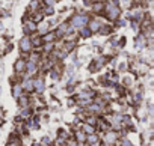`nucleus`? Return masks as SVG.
Returning <instances> with one entry per match:
<instances>
[{"label":"nucleus","mask_w":154,"mask_h":146,"mask_svg":"<svg viewBox=\"0 0 154 146\" xmlns=\"http://www.w3.org/2000/svg\"><path fill=\"white\" fill-rule=\"evenodd\" d=\"M30 20H32L33 23L39 24V23H42V20H44V14H42L41 11H36V12H33V14H32Z\"/></svg>","instance_id":"23"},{"label":"nucleus","mask_w":154,"mask_h":146,"mask_svg":"<svg viewBox=\"0 0 154 146\" xmlns=\"http://www.w3.org/2000/svg\"><path fill=\"white\" fill-rule=\"evenodd\" d=\"M100 146H109V145H106V143H100Z\"/></svg>","instance_id":"34"},{"label":"nucleus","mask_w":154,"mask_h":146,"mask_svg":"<svg viewBox=\"0 0 154 146\" xmlns=\"http://www.w3.org/2000/svg\"><path fill=\"white\" fill-rule=\"evenodd\" d=\"M18 45H20V51H21V54H23L24 57H27V54H29V53L32 51V44H30V38H29V36H23V38L20 39Z\"/></svg>","instance_id":"4"},{"label":"nucleus","mask_w":154,"mask_h":146,"mask_svg":"<svg viewBox=\"0 0 154 146\" xmlns=\"http://www.w3.org/2000/svg\"><path fill=\"white\" fill-rule=\"evenodd\" d=\"M41 12H42L44 15H53V14H54V9H53V6H44Z\"/></svg>","instance_id":"27"},{"label":"nucleus","mask_w":154,"mask_h":146,"mask_svg":"<svg viewBox=\"0 0 154 146\" xmlns=\"http://www.w3.org/2000/svg\"><path fill=\"white\" fill-rule=\"evenodd\" d=\"M98 33H101V35H110V33H112V27H110L109 24H103V26L100 27Z\"/></svg>","instance_id":"25"},{"label":"nucleus","mask_w":154,"mask_h":146,"mask_svg":"<svg viewBox=\"0 0 154 146\" xmlns=\"http://www.w3.org/2000/svg\"><path fill=\"white\" fill-rule=\"evenodd\" d=\"M44 91H45V80H44V77L42 76L33 77V92L41 95V94H44Z\"/></svg>","instance_id":"5"},{"label":"nucleus","mask_w":154,"mask_h":146,"mask_svg":"<svg viewBox=\"0 0 154 146\" xmlns=\"http://www.w3.org/2000/svg\"><path fill=\"white\" fill-rule=\"evenodd\" d=\"M79 35L82 36V38H89L92 33H91V30L85 26V27H82V29H79Z\"/></svg>","instance_id":"26"},{"label":"nucleus","mask_w":154,"mask_h":146,"mask_svg":"<svg viewBox=\"0 0 154 146\" xmlns=\"http://www.w3.org/2000/svg\"><path fill=\"white\" fill-rule=\"evenodd\" d=\"M41 2H42V0H32V2L29 3V12H36V11H39L41 9Z\"/></svg>","instance_id":"20"},{"label":"nucleus","mask_w":154,"mask_h":146,"mask_svg":"<svg viewBox=\"0 0 154 146\" xmlns=\"http://www.w3.org/2000/svg\"><path fill=\"white\" fill-rule=\"evenodd\" d=\"M119 137H121L119 131H113V130H110V131L103 133L101 143H106V145H109V146H115V143L118 142V139H119Z\"/></svg>","instance_id":"3"},{"label":"nucleus","mask_w":154,"mask_h":146,"mask_svg":"<svg viewBox=\"0 0 154 146\" xmlns=\"http://www.w3.org/2000/svg\"><path fill=\"white\" fill-rule=\"evenodd\" d=\"M41 38H42V42H44V44H51V42H54V41L57 39L54 30H48V32H47L45 35H42Z\"/></svg>","instance_id":"15"},{"label":"nucleus","mask_w":154,"mask_h":146,"mask_svg":"<svg viewBox=\"0 0 154 146\" xmlns=\"http://www.w3.org/2000/svg\"><path fill=\"white\" fill-rule=\"evenodd\" d=\"M131 85H133V79H131V77H125V79L122 80V88L127 89V88H130Z\"/></svg>","instance_id":"28"},{"label":"nucleus","mask_w":154,"mask_h":146,"mask_svg":"<svg viewBox=\"0 0 154 146\" xmlns=\"http://www.w3.org/2000/svg\"><path fill=\"white\" fill-rule=\"evenodd\" d=\"M21 88H23V92L24 94H32L33 92V79H23L21 80Z\"/></svg>","instance_id":"11"},{"label":"nucleus","mask_w":154,"mask_h":146,"mask_svg":"<svg viewBox=\"0 0 154 146\" xmlns=\"http://www.w3.org/2000/svg\"><path fill=\"white\" fill-rule=\"evenodd\" d=\"M71 136H72V140H74V142H77L80 146L86 143V134H85L80 128H72Z\"/></svg>","instance_id":"6"},{"label":"nucleus","mask_w":154,"mask_h":146,"mask_svg":"<svg viewBox=\"0 0 154 146\" xmlns=\"http://www.w3.org/2000/svg\"><path fill=\"white\" fill-rule=\"evenodd\" d=\"M69 29H71V26H69V23H68V21H66V23H60V24L57 26V29L54 30L56 38H63Z\"/></svg>","instance_id":"9"},{"label":"nucleus","mask_w":154,"mask_h":146,"mask_svg":"<svg viewBox=\"0 0 154 146\" xmlns=\"http://www.w3.org/2000/svg\"><path fill=\"white\" fill-rule=\"evenodd\" d=\"M103 26V23L100 21V20H97V18H94V20H89L88 21V24H86V27L91 30V33H98V30H100V27Z\"/></svg>","instance_id":"13"},{"label":"nucleus","mask_w":154,"mask_h":146,"mask_svg":"<svg viewBox=\"0 0 154 146\" xmlns=\"http://www.w3.org/2000/svg\"><path fill=\"white\" fill-rule=\"evenodd\" d=\"M44 3H45V6H53L56 3V0H44Z\"/></svg>","instance_id":"31"},{"label":"nucleus","mask_w":154,"mask_h":146,"mask_svg":"<svg viewBox=\"0 0 154 146\" xmlns=\"http://www.w3.org/2000/svg\"><path fill=\"white\" fill-rule=\"evenodd\" d=\"M91 18L88 17V15H85V14H75V15H72L71 18H69V26L72 27V29H82V27H85L86 24H88V21H89Z\"/></svg>","instance_id":"2"},{"label":"nucleus","mask_w":154,"mask_h":146,"mask_svg":"<svg viewBox=\"0 0 154 146\" xmlns=\"http://www.w3.org/2000/svg\"><path fill=\"white\" fill-rule=\"evenodd\" d=\"M32 146H39V143H36V142H32Z\"/></svg>","instance_id":"33"},{"label":"nucleus","mask_w":154,"mask_h":146,"mask_svg":"<svg viewBox=\"0 0 154 146\" xmlns=\"http://www.w3.org/2000/svg\"><path fill=\"white\" fill-rule=\"evenodd\" d=\"M11 94H12V97L17 100L18 97H21L24 92H23V88H21V83H15V85H12L11 86Z\"/></svg>","instance_id":"17"},{"label":"nucleus","mask_w":154,"mask_h":146,"mask_svg":"<svg viewBox=\"0 0 154 146\" xmlns=\"http://www.w3.org/2000/svg\"><path fill=\"white\" fill-rule=\"evenodd\" d=\"M100 143H101V137L98 136V133L86 136V145L88 146H100Z\"/></svg>","instance_id":"12"},{"label":"nucleus","mask_w":154,"mask_h":146,"mask_svg":"<svg viewBox=\"0 0 154 146\" xmlns=\"http://www.w3.org/2000/svg\"><path fill=\"white\" fill-rule=\"evenodd\" d=\"M91 9H92L94 14H103L104 12V2L103 0H95L91 5Z\"/></svg>","instance_id":"14"},{"label":"nucleus","mask_w":154,"mask_h":146,"mask_svg":"<svg viewBox=\"0 0 154 146\" xmlns=\"http://www.w3.org/2000/svg\"><path fill=\"white\" fill-rule=\"evenodd\" d=\"M56 2H57V0H56Z\"/></svg>","instance_id":"36"},{"label":"nucleus","mask_w":154,"mask_h":146,"mask_svg":"<svg viewBox=\"0 0 154 146\" xmlns=\"http://www.w3.org/2000/svg\"><path fill=\"white\" fill-rule=\"evenodd\" d=\"M14 72L17 76H23L24 72H26V59L20 57L14 62Z\"/></svg>","instance_id":"8"},{"label":"nucleus","mask_w":154,"mask_h":146,"mask_svg":"<svg viewBox=\"0 0 154 146\" xmlns=\"http://www.w3.org/2000/svg\"><path fill=\"white\" fill-rule=\"evenodd\" d=\"M104 14H106V18L110 20V21H118L119 15H121V9L118 6V2L116 0H112V2H106L104 3Z\"/></svg>","instance_id":"1"},{"label":"nucleus","mask_w":154,"mask_h":146,"mask_svg":"<svg viewBox=\"0 0 154 146\" xmlns=\"http://www.w3.org/2000/svg\"><path fill=\"white\" fill-rule=\"evenodd\" d=\"M80 130H82V131H83L86 136L97 133V131H95V127H92V125H88V124H85V122H82V124H80Z\"/></svg>","instance_id":"21"},{"label":"nucleus","mask_w":154,"mask_h":146,"mask_svg":"<svg viewBox=\"0 0 154 146\" xmlns=\"http://www.w3.org/2000/svg\"><path fill=\"white\" fill-rule=\"evenodd\" d=\"M59 146H65V145H59Z\"/></svg>","instance_id":"35"},{"label":"nucleus","mask_w":154,"mask_h":146,"mask_svg":"<svg viewBox=\"0 0 154 146\" xmlns=\"http://www.w3.org/2000/svg\"><path fill=\"white\" fill-rule=\"evenodd\" d=\"M17 103H18V107L20 109H24V107H30V103H32V97L29 94H23L21 97L17 98Z\"/></svg>","instance_id":"10"},{"label":"nucleus","mask_w":154,"mask_h":146,"mask_svg":"<svg viewBox=\"0 0 154 146\" xmlns=\"http://www.w3.org/2000/svg\"><path fill=\"white\" fill-rule=\"evenodd\" d=\"M23 24H24V33H26V36H29V35H33V32H36V23H33L29 17H24L23 18Z\"/></svg>","instance_id":"7"},{"label":"nucleus","mask_w":154,"mask_h":146,"mask_svg":"<svg viewBox=\"0 0 154 146\" xmlns=\"http://www.w3.org/2000/svg\"><path fill=\"white\" fill-rule=\"evenodd\" d=\"M48 30H50V24L48 23H39V24H36V32H38L39 36L45 35Z\"/></svg>","instance_id":"19"},{"label":"nucleus","mask_w":154,"mask_h":146,"mask_svg":"<svg viewBox=\"0 0 154 146\" xmlns=\"http://www.w3.org/2000/svg\"><path fill=\"white\" fill-rule=\"evenodd\" d=\"M56 137L63 139V140H68V139H69V131H66L65 128H59V130L56 131Z\"/></svg>","instance_id":"24"},{"label":"nucleus","mask_w":154,"mask_h":146,"mask_svg":"<svg viewBox=\"0 0 154 146\" xmlns=\"http://www.w3.org/2000/svg\"><path fill=\"white\" fill-rule=\"evenodd\" d=\"M32 115H33V113H32V107H24V109H20V112H18L17 116H20L23 121H27Z\"/></svg>","instance_id":"18"},{"label":"nucleus","mask_w":154,"mask_h":146,"mask_svg":"<svg viewBox=\"0 0 154 146\" xmlns=\"http://www.w3.org/2000/svg\"><path fill=\"white\" fill-rule=\"evenodd\" d=\"M65 146H80V145L77 143V142H74L72 139H68V140H66V143H65Z\"/></svg>","instance_id":"29"},{"label":"nucleus","mask_w":154,"mask_h":146,"mask_svg":"<svg viewBox=\"0 0 154 146\" xmlns=\"http://www.w3.org/2000/svg\"><path fill=\"white\" fill-rule=\"evenodd\" d=\"M127 68H128V65H127L125 62H124V63H119V65H118V71H121V72H122V71H125Z\"/></svg>","instance_id":"30"},{"label":"nucleus","mask_w":154,"mask_h":146,"mask_svg":"<svg viewBox=\"0 0 154 146\" xmlns=\"http://www.w3.org/2000/svg\"><path fill=\"white\" fill-rule=\"evenodd\" d=\"M30 38V44H32V50L33 48H41L42 47V38L39 36V35H32V36H29Z\"/></svg>","instance_id":"16"},{"label":"nucleus","mask_w":154,"mask_h":146,"mask_svg":"<svg viewBox=\"0 0 154 146\" xmlns=\"http://www.w3.org/2000/svg\"><path fill=\"white\" fill-rule=\"evenodd\" d=\"M134 45H136L137 48H143V47L146 45V38L143 36V33H142V35H137V36H136Z\"/></svg>","instance_id":"22"},{"label":"nucleus","mask_w":154,"mask_h":146,"mask_svg":"<svg viewBox=\"0 0 154 146\" xmlns=\"http://www.w3.org/2000/svg\"><path fill=\"white\" fill-rule=\"evenodd\" d=\"M39 146H51V143H42V142H41Z\"/></svg>","instance_id":"32"}]
</instances>
